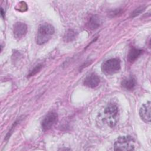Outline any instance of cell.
Returning <instances> with one entry per match:
<instances>
[{"mask_svg": "<svg viewBox=\"0 0 151 151\" xmlns=\"http://www.w3.org/2000/svg\"><path fill=\"white\" fill-rule=\"evenodd\" d=\"M115 150H133L134 149V140L130 136H119L114 142Z\"/></svg>", "mask_w": 151, "mask_h": 151, "instance_id": "obj_3", "label": "cell"}, {"mask_svg": "<svg viewBox=\"0 0 151 151\" xmlns=\"http://www.w3.org/2000/svg\"><path fill=\"white\" fill-rule=\"evenodd\" d=\"M58 114L54 111L49 112L43 119L41 122V127L43 130L50 129L57 122Z\"/></svg>", "mask_w": 151, "mask_h": 151, "instance_id": "obj_5", "label": "cell"}, {"mask_svg": "<svg viewBox=\"0 0 151 151\" xmlns=\"http://www.w3.org/2000/svg\"><path fill=\"white\" fill-rule=\"evenodd\" d=\"M54 27L48 23L41 24L38 29L36 35V42L39 45H42L47 42L54 33Z\"/></svg>", "mask_w": 151, "mask_h": 151, "instance_id": "obj_2", "label": "cell"}, {"mask_svg": "<svg viewBox=\"0 0 151 151\" xmlns=\"http://www.w3.org/2000/svg\"><path fill=\"white\" fill-rule=\"evenodd\" d=\"M100 77L96 74L93 73L88 75L84 80V86L94 88L96 87L100 83Z\"/></svg>", "mask_w": 151, "mask_h": 151, "instance_id": "obj_8", "label": "cell"}, {"mask_svg": "<svg viewBox=\"0 0 151 151\" xmlns=\"http://www.w3.org/2000/svg\"><path fill=\"white\" fill-rule=\"evenodd\" d=\"M142 52L143 51L141 49L132 47L129 51L127 54V60L130 63L134 62L142 54Z\"/></svg>", "mask_w": 151, "mask_h": 151, "instance_id": "obj_10", "label": "cell"}, {"mask_svg": "<svg viewBox=\"0 0 151 151\" xmlns=\"http://www.w3.org/2000/svg\"><path fill=\"white\" fill-rule=\"evenodd\" d=\"M150 101H149L143 104L139 110L140 117L145 123L150 122Z\"/></svg>", "mask_w": 151, "mask_h": 151, "instance_id": "obj_7", "label": "cell"}, {"mask_svg": "<svg viewBox=\"0 0 151 151\" xmlns=\"http://www.w3.org/2000/svg\"><path fill=\"white\" fill-rule=\"evenodd\" d=\"M28 30L27 25L22 22H17L13 27V34L15 38L20 39L24 37Z\"/></svg>", "mask_w": 151, "mask_h": 151, "instance_id": "obj_6", "label": "cell"}, {"mask_svg": "<svg viewBox=\"0 0 151 151\" xmlns=\"http://www.w3.org/2000/svg\"><path fill=\"white\" fill-rule=\"evenodd\" d=\"M42 64H38V65H37L31 71V72L29 73V74L28 75V77H31V76H34L35 74H36L37 73H38L40 70H41V69L42 68Z\"/></svg>", "mask_w": 151, "mask_h": 151, "instance_id": "obj_13", "label": "cell"}, {"mask_svg": "<svg viewBox=\"0 0 151 151\" xmlns=\"http://www.w3.org/2000/svg\"><path fill=\"white\" fill-rule=\"evenodd\" d=\"M119 117V109L116 104H109L104 109L101 119L110 127H114L118 122Z\"/></svg>", "mask_w": 151, "mask_h": 151, "instance_id": "obj_1", "label": "cell"}, {"mask_svg": "<svg viewBox=\"0 0 151 151\" xmlns=\"http://www.w3.org/2000/svg\"><path fill=\"white\" fill-rule=\"evenodd\" d=\"M136 84V81L134 77L129 76L124 79H123L122 81V86L123 88L127 90H133Z\"/></svg>", "mask_w": 151, "mask_h": 151, "instance_id": "obj_9", "label": "cell"}, {"mask_svg": "<svg viewBox=\"0 0 151 151\" xmlns=\"http://www.w3.org/2000/svg\"><path fill=\"white\" fill-rule=\"evenodd\" d=\"M76 32L73 29H68L64 34L63 40L65 42H70L73 41L76 37Z\"/></svg>", "mask_w": 151, "mask_h": 151, "instance_id": "obj_12", "label": "cell"}, {"mask_svg": "<svg viewBox=\"0 0 151 151\" xmlns=\"http://www.w3.org/2000/svg\"><path fill=\"white\" fill-rule=\"evenodd\" d=\"M143 10H144V8H143L142 7H140V8H139L135 9V10L132 13L131 16H132V17H135V16L139 15V14L141 12H142Z\"/></svg>", "mask_w": 151, "mask_h": 151, "instance_id": "obj_14", "label": "cell"}, {"mask_svg": "<svg viewBox=\"0 0 151 151\" xmlns=\"http://www.w3.org/2000/svg\"><path fill=\"white\" fill-rule=\"evenodd\" d=\"M101 24V19L97 15H93L90 17L87 23V27L88 29L94 30L100 27Z\"/></svg>", "mask_w": 151, "mask_h": 151, "instance_id": "obj_11", "label": "cell"}, {"mask_svg": "<svg viewBox=\"0 0 151 151\" xmlns=\"http://www.w3.org/2000/svg\"><path fill=\"white\" fill-rule=\"evenodd\" d=\"M120 70V60L117 58H110L101 65V70L106 75L117 73Z\"/></svg>", "mask_w": 151, "mask_h": 151, "instance_id": "obj_4", "label": "cell"}]
</instances>
